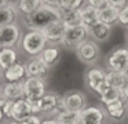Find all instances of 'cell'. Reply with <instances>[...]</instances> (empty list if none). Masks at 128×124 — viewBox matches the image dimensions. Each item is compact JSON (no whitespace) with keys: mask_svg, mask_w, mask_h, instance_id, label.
<instances>
[{"mask_svg":"<svg viewBox=\"0 0 128 124\" xmlns=\"http://www.w3.org/2000/svg\"><path fill=\"white\" fill-rule=\"evenodd\" d=\"M59 21H62V11L58 7H52L44 3L39 10H36L33 14L25 18L26 26L30 30H43Z\"/></svg>","mask_w":128,"mask_h":124,"instance_id":"6da1fadb","label":"cell"},{"mask_svg":"<svg viewBox=\"0 0 128 124\" xmlns=\"http://www.w3.org/2000/svg\"><path fill=\"white\" fill-rule=\"evenodd\" d=\"M47 39L42 30H29L22 39V48L32 57H40L46 50Z\"/></svg>","mask_w":128,"mask_h":124,"instance_id":"7a4b0ae2","label":"cell"},{"mask_svg":"<svg viewBox=\"0 0 128 124\" xmlns=\"http://www.w3.org/2000/svg\"><path fill=\"white\" fill-rule=\"evenodd\" d=\"M76 54H77V58L83 63H86V65H95L99 61L100 50L95 40L87 39L76 48Z\"/></svg>","mask_w":128,"mask_h":124,"instance_id":"3957f363","label":"cell"},{"mask_svg":"<svg viewBox=\"0 0 128 124\" xmlns=\"http://www.w3.org/2000/svg\"><path fill=\"white\" fill-rule=\"evenodd\" d=\"M87 107V98L83 92L73 91L66 95L61 96V103H59V112L65 110H72V112H83Z\"/></svg>","mask_w":128,"mask_h":124,"instance_id":"277c9868","label":"cell"},{"mask_svg":"<svg viewBox=\"0 0 128 124\" xmlns=\"http://www.w3.org/2000/svg\"><path fill=\"white\" fill-rule=\"evenodd\" d=\"M108 66L113 72L128 73V48L118 47L113 50L108 57Z\"/></svg>","mask_w":128,"mask_h":124,"instance_id":"5b68a950","label":"cell"},{"mask_svg":"<svg viewBox=\"0 0 128 124\" xmlns=\"http://www.w3.org/2000/svg\"><path fill=\"white\" fill-rule=\"evenodd\" d=\"M86 83L94 92L102 94L108 88L106 83V73L99 68H92L86 73Z\"/></svg>","mask_w":128,"mask_h":124,"instance_id":"8992f818","label":"cell"},{"mask_svg":"<svg viewBox=\"0 0 128 124\" xmlns=\"http://www.w3.org/2000/svg\"><path fill=\"white\" fill-rule=\"evenodd\" d=\"M88 35V28H86L84 25H78V26H72L68 28L65 37L62 40V44L68 47H76L77 48L84 40H87Z\"/></svg>","mask_w":128,"mask_h":124,"instance_id":"52a82bcc","label":"cell"},{"mask_svg":"<svg viewBox=\"0 0 128 124\" xmlns=\"http://www.w3.org/2000/svg\"><path fill=\"white\" fill-rule=\"evenodd\" d=\"M24 87L26 99H42L46 95V83L42 77H28Z\"/></svg>","mask_w":128,"mask_h":124,"instance_id":"ba28073f","label":"cell"},{"mask_svg":"<svg viewBox=\"0 0 128 124\" xmlns=\"http://www.w3.org/2000/svg\"><path fill=\"white\" fill-rule=\"evenodd\" d=\"M20 28L15 24L0 26V46L2 48H12L20 41Z\"/></svg>","mask_w":128,"mask_h":124,"instance_id":"9c48e42d","label":"cell"},{"mask_svg":"<svg viewBox=\"0 0 128 124\" xmlns=\"http://www.w3.org/2000/svg\"><path fill=\"white\" fill-rule=\"evenodd\" d=\"M2 98L8 101H20L25 98V87L21 81H7L2 87Z\"/></svg>","mask_w":128,"mask_h":124,"instance_id":"30bf717a","label":"cell"},{"mask_svg":"<svg viewBox=\"0 0 128 124\" xmlns=\"http://www.w3.org/2000/svg\"><path fill=\"white\" fill-rule=\"evenodd\" d=\"M66 30H68V26L64 24V21H59V22H55V24L47 26L42 32L44 33L47 41H50V43H62Z\"/></svg>","mask_w":128,"mask_h":124,"instance_id":"8fae6325","label":"cell"},{"mask_svg":"<svg viewBox=\"0 0 128 124\" xmlns=\"http://www.w3.org/2000/svg\"><path fill=\"white\" fill-rule=\"evenodd\" d=\"M50 66L42 59V57H33L26 63V74L28 77H44Z\"/></svg>","mask_w":128,"mask_h":124,"instance_id":"7c38bea8","label":"cell"},{"mask_svg":"<svg viewBox=\"0 0 128 124\" xmlns=\"http://www.w3.org/2000/svg\"><path fill=\"white\" fill-rule=\"evenodd\" d=\"M32 116H33V112L29 106L28 99L24 98L20 99V101H15L14 109H12V120L17 121V123H24Z\"/></svg>","mask_w":128,"mask_h":124,"instance_id":"4fadbf2b","label":"cell"},{"mask_svg":"<svg viewBox=\"0 0 128 124\" xmlns=\"http://www.w3.org/2000/svg\"><path fill=\"white\" fill-rule=\"evenodd\" d=\"M103 118V110L96 106H87L81 112V124H102Z\"/></svg>","mask_w":128,"mask_h":124,"instance_id":"5bb4252c","label":"cell"},{"mask_svg":"<svg viewBox=\"0 0 128 124\" xmlns=\"http://www.w3.org/2000/svg\"><path fill=\"white\" fill-rule=\"evenodd\" d=\"M110 33H112V25H108L100 21L88 29L90 37L95 41H99V43H103V41L108 40L110 37Z\"/></svg>","mask_w":128,"mask_h":124,"instance_id":"9a60e30c","label":"cell"},{"mask_svg":"<svg viewBox=\"0 0 128 124\" xmlns=\"http://www.w3.org/2000/svg\"><path fill=\"white\" fill-rule=\"evenodd\" d=\"M61 95L58 94H46L42 98V113H56L59 112Z\"/></svg>","mask_w":128,"mask_h":124,"instance_id":"2e32d148","label":"cell"},{"mask_svg":"<svg viewBox=\"0 0 128 124\" xmlns=\"http://www.w3.org/2000/svg\"><path fill=\"white\" fill-rule=\"evenodd\" d=\"M106 83H108V87L117 88V90L122 91V88L128 84V73L110 70L106 73Z\"/></svg>","mask_w":128,"mask_h":124,"instance_id":"e0dca14e","label":"cell"},{"mask_svg":"<svg viewBox=\"0 0 128 124\" xmlns=\"http://www.w3.org/2000/svg\"><path fill=\"white\" fill-rule=\"evenodd\" d=\"M25 76H28L26 74V65L21 62H17L11 68L4 70V77L7 81H21Z\"/></svg>","mask_w":128,"mask_h":124,"instance_id":"ac0fdd59","label":"cell"},{"mask_svg":"<svg viewBox=\"0 0 128 124\" xmlns=\"http://www.w3.org/2000/svg\"><path fill=\"white\" fill-rule=\"evenodd\" d=\"M17 59L18 54L14 48H2V51H0V68L3 69V72L11 68L12 65H15Z\"/></svg>","mask_w":128,"mask_h":124,"instance_id":"d6986e66","label":"cell"},{"mask_svg":"<svg viewBox=\"0 0 128 124\" xmlns=\"http://www.w3.org/2000/svg\"><path fill=\"white\" fill-rule=\"evenodd\" d=\"M81 14H83V25L88 29L99 22V10L91 6H86L84 8H81Z\"/></svg>","mask_w":128,"mask_h":124,"instance_id":"ffe728a7","label":"cell"},{"mask_svg":"<svg viewBox=\"0 0 128 124\" xmlns=\"http://www.w3.org/2000/svg\"><path fill=\"white\" fill-rule=\"evenodd\" d=\"M62 21L68 28L83 25V14L80 10H73V11H62Z\"/></svg>","mask_w":128,"mask_h":124,"instance_id":"44dd1931","label":"cell"},{"mask_svg":"<svg viewBox=\"0 0 128 124\" xmlns=\"http://www.w3.org/2000/svg\"><path fill=\"white\" fill-rule=\"evenodd\" d=\"M99 99L105 106L110 103H114V102L120 101V99H124L122 96V91L121 90H117V88H112V87H108L102 94L99 95Z\"/></svg>","mask_w":128,"mask_h":124,"instance_id":"7402d4cb","label":"cell"},{"mask_svg":"<svg viewBox=\"0 0 128 124\" xmlns=\"http://www.w3.org/2000/svg\"><path fill=\"white\" fill-rule=\"evenodd\" d=\"M118 15H120V10L113 7V6H108V7L99 10V21L105 22L108 25H112L116 21H118Z\"/></svg>","mask_w":128,"mask_h":124,"instance_id":"603a6c76","label":"cell"},{"mask_svg":"<svg viewBox=\"0 0 128 124\" xmlns=\"http://www.w3.org/2000/svg\"><path fill=\"white\" fill-rule=\"evenodd\" d=\"M56 121L59 124H81V112H61L56 114Z\"/></svg>","mask_w":128,"mask_h":124,"instance_id":"cb8c5ba5","label":"cell"},{"mask_svg":"<svg viewBox=\"0 0 128 124\" xmlns=\"http://www.w3.org/2000/svg\"><path fill=\"white\" fill-rule=\"evenodd\" d=\"M106 112H108V114L112 118L120 120V118H122L125 116V113H127V106H125L124 101L120 99V101L114 102V103L108 105V106H106Z\"/></svg>","mask_w":128,"mask_h":124,"instance_id":"d4e9b609","label":"cell"},{"mask_svg":"<svg viewBox=\"0 0 128 124\" xmlns=\"http://www.w3.org/2000/svg\"><path fill=\"white\" fill-rule=\"evenodd\" d=\"M43 4V0H18V10L26 17L33 14L36 10H39Z\"/></svg>","mask_w":128,"mask_h":124,"instance_id":"484cf974","label":"cell"},{"mask_svg":"<svg viewBox=\"0 0 128 124\" xmlns=\"http://www.w3.org/2000/svg\"><path fill=\"white\" fill-rule=\"evenodd\" d=\"M59 55H61V52H59V50L56 48V47H47V48L42 52L40 57H42V59L51 68V66H54L58 62Z\"/></svg>","mask_w":128,"mask_h":124,"instance_id":"4316f807","label":"cell"},{"mask_svg":"<svg viewBox=\"0 0 128 124\" xmlns=\"http://www.w3.org/2000/svg\"><path fill=\"white\" fill-rule=\"evenodd\" d=\"M0 15H2V24L0 26H4V25H10V24H14V19H15V8L12 4L7 6V7H3L0 8Z\"/></svg>","mask_w":128,"mask_h":124,"instance_id":"83f0119b","label":"cell"},{"mask_svg":"<svg viewBox=\"0 0 128 124\" xmlns=\"http://www.w3.org/2000/svg\"><path fill=\"white\" fill-rule=\"evenodd\" d=\"M84 0H61L58 8L61 11H73V10H80L81 4Z\"/></svg>","mask_w":128,"mask_h":124,"instance_id":"f1b7e54d","label":"cell"},{"mask_svg":"<svg viewBox=\"0 0 128 124\" xmlns=\"http://www.w3.org/2000/svg\"><path fill=\"white\" fill-rule=\"evenodd\" d=\"M14 101H8L6 98H2L0 105H2V118H12V109H14Z\"/></svg>","mask_w":128,"mask_h":124,"instance_id":"f546056e","label":"cell"},{"mask_svg":"<svg viewBox=\"0 0 128 124\" xmlns=\"http://www.w3.org/2000/svg\"><path fill=\"white\" fill-rule=\"evenodd\" d=\"M29 106H30L33 114L36 113H42V99H28Z\"/></svg>","mask_w":128,"mask_h":124,"instance_id":"4dcf8cb0","label":"cell"},{"mask_svg":"<svg viewBox=\"0 0 128 124\" xmlns=\"http://www.w3.org/2000/svg\"><path fill=\"white\" fill-rule=\"evenodd\" d=\"M88 6L96 8V10H102L109 6V2L108 0H88Z\"/></svg>","mask_w":128,"mask_h":124,"instance_id":"1f68e13d","label":"cell"},{"mask_svg":"<svg viewBox=\"0 0 128 124\" xmlns=\"http://www.w3.org/2000/svg\"><path fill=\"white\" fill-rule=\"evenodd\" d=\"M118 22L122 25H128V6H125V7H122L121 10H120Z\"/></svg>","mask_w":128,"mask_h":124,"instance_id":"d6a6232c","label":"cell"},{"mask_svg":"<svg viewBox=\"0 0 128 124\" xmlns=\"http://www.w3.org/2000/svg\"><path fill=\"white\" fill-rule=\"evenodd\" d=\"M108 2H109V6H113V7L118 8V10H121L127 4V0H108Z\"/></svg>","mask_w":128,"mask_h":124,"instance_id":"836d02e7","label":"cell"},{"mask_svg":"<svg viewBox=\"0 0 128 124\" xmlns=\"http://www.w3.org/2000/svg\"><path fill=\"white\" fill-rule=\"evenodd\" d=\"M21 124H43V121H42V118L40 117H37V116H32V117H29L28 120H25L24 123H21Z\"/></svg>","mask_w":128,"mask_h":124,"instance_id":"e575fe53","label":"cell"},{"mask_svg":"<svg viewBox=\"0 0 128 124\" xmlns=\"http://www.w3.org/2000/svg\"><path fill=\"white\" fill-rule=\"evenodd\" d=\"M59 2H61V0H43V3H44V4L52 6V7H58Z\"/></svg>","mask_w":128,"mask_h":124,"instance_id":"d590c367","label":"cell"},{"mask_svg":"<svg viewBox=\"0 0 128 124\" xmlns=\"http://www.w3.org/2000/svg\"><path fill=\"white\" fill-rule=\"evenodd\" d=\"M43 124H59V123L56 121V118H50V120H44Z\"/></svg>","mask_w":128,"mask_h":124,"instance_id":"8d00e7d4","label":"cell"},{"mask_svg":"<svg viewBox=\"0 0 128 124\" xmlns=\"http://www.w3.org/2000/svg\"><path fill=\"white\" fill-rule=\"evenodd\" d=\"M122 96H124V99H128V84L122 88Z\"/></svg>","mask_w":128,"mask_h":124,"instance_id":"74e56055","label":"cell"},{"mask_svg":"<svg viewBox=\"0 0 128 124\" xmlns=\"http://www.w3.org/2000/svg\"><path fill=\"white\" fill-rule=\"evenodd\" d=\"M8 124H21V123H17V121H12V123H8Z\"/></svg>","mask_w":128,"mask_h":124,"instance_id":"f35d334b","label":"cell"},{"mask_svg":"<svg viewBox=\"0 0 128 124\" xmlns=\"http://www.w3.org/2000/svg\"><path fill=\"white\" fill-rule=\"evenodd\" d=\"M127 41H128V32H127Z\"/></svg>","mask_w":128,"mask_h":124,"instance_id":"ab89813d","label":"cell"}]
</instances>
